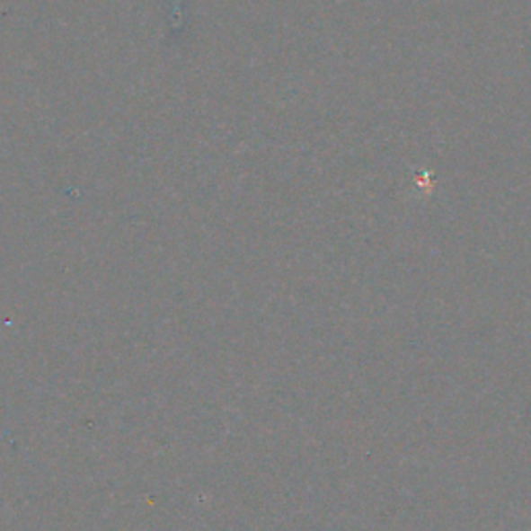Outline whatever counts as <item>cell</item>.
Masks as SVG:
<instances>
[]
</instances>
